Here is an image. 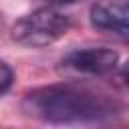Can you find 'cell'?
Here are the masks:
<instances>
[{
	"label": "cell",
	"mask_w": 129,
	"mask_h": 129,
	"mask_svg": "<svg viewBox=\"0 0 129 129\" xmlns=\"http://www.w3.org/2000/svg\"><path fill=\"white\" fill-rule=\"evenodd\" d=\"M28 117L54 125L93 123L107 119L119 111V103L105 93L75 83H56L32 89L22 99Z\"/></svg>",
	"instance_id": "6da1fadb"
},
{
	"label": "cell",
	"mask_w": 129,
	"mask_h": 129,
	"mask_svg": "<svg viewBox=\"0 0 129 129\" xmlns=\"http://www.w3.org/2000/svg\"><path fill=\"white\" fill-rule=\"evenodd\" d=\"M71 28V18L58 8L40 6L24 16H20L12 28L10 36L22 46H48L62 38Z\"/></svg>",
	"instance_id": "7a4b0ae2"
},
{
	"label": "cell",
	"mask_w": 129,
	"mask_h": 129,
	"mask_svg": "<svg viewBox=\"0 0 129 129\" xmlns=\"http://www.w3.org/2000/svg\"><path fill=\"white\" fill-rule=\"evenodd\" d=\"M119 67V52L109 46H83L67 52L58 71L69 77H107Z\"/></svg>",
	"instance_id": "3957f363"
},
{
	"label": "cell",
	"mask_w": 129,
	"mask_h": 129,
	"mask_svg": "<svg viewBox=\"0 0 129 129\" xmlns=\"http://www.w3.org/2000/svg\"><path fill=\"white\" fill-rule=\"evenodd\" d=\"M127 16L129 8L125 0H99L91 6V24L101 32L115 34L119 38L127 36Z\"/></svg>",
	"instance_id": "277c9868"
},
{
	"label": "cell",
	"mask_w": 129,
	"mask_h": 129,
	"mask_svg": "<svg viewBox=\"0 0 129 129\" xmlns=\"http://www.w3.org/2000/svg\"><path fill=\"white\" fill-rule=\"evenodd\" d=\"M12 83H14V71L8 62L0 60V97L6 95L10 89H12Z\"/></svg>",
	"instance_id": "5b68a950"
},
{
	"label": "cell",
	"mask_w": 129,
	"mask_h": 129,
	"mask_svg": "<svg viewBox=\"0 0 129 129\" xmlns=\"http://www.w3.org/2000/svg\"><path fill=\"white\" fill-rule=\"evenodd\" d=\"M44 6H50V8H58V6H67V4H75L79 0H42Z\"/></svg>",
	"instance_id": "8992f818"
}]
</instances>
